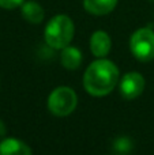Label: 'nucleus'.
<instances>
[{
  "label": "nucleus",
  "mask_w": 154,
  "mask_h": 155,
  "mask_svg": "<svg viewBox=\"0 0 154 155\" xmlns=\"http://www.w3.org/2000/svg\"><path fill=\"white\" fill-rule=\"evenodd\" d=\"M119 82V70L112 61L100 59L87 67L83 75V87L93 97H105Z\"/></svg>",
  "instance_id": "nucleus-1"
},
{
  "label": "nucleus",
  "mask_w": 154,
  "mask_h": 155,
  "mask_svg": "<svg viewBox=\"0 0 154 155\" xmlns=\"http://www.w3.org/2000/svg\"><path fill=\"white\" fill-rule=\"evenodd\" d=\"M74 22L67 15H56L48 22L44 38L52 49H63L70 45L74 37Z\"/></svg>",
  "instance_id": "nucleus-2"
},
{
  "label": "nucleus",
  "mask_w": 154,
  "mask_h": 155,
  "mask_svg": "<svg viewBox=\"0 0 154 155\" xmlns=\"http://www.w3.org/2000/svg\"><path fill=\"white\" fill-rule=\"evenodd\" d=\"M78 105V97L70 87H57L51 93L48 98V109L53 116L65 117L75 110Z\"/></svg>",
  "instance_id": "nucleus-3"
},
{
  "label": "nucleus",
  "mask_w": 154,
  "mask_h": 155,
  "mask_svg": "<svg viewBox=\"0 0 154 155\" xmlns=\"http://www.w3.org/2000/svg\"><path fill=\"white\" fill-rule=\"evenodd\" d=\"M130 49L139 61L154 59V31L149 27L139 29L131 35Z\"/></svg>",
  "instance_id": "nucleus-4"
},
{
  "label": "nucleus",
  "mask_w": 154,
  "mask_h": 155,
  "mask_svg": "<svg viewBox=\"0 0 154 155\" xmlns=\"http://www.w3.org/2000/svg\"><path fill=\"white\" fill-rule=\"evenodd\" d=\"M145 90V78L138 72H128L120 80V94L126 99H135Z\"/></svg>",
  "instance_id": "nucleus-5"
},
{
  "label": "nucleus",
  "mask_w": 154,
  "mask_h": 155,
  "mask_svg": "<svg viewBox=\"0 0 154 155\" xmlns=\"http://www.w3.org/2000/svg\"><path fill=\"white\" fill-rule=\"evenodd\" d=\"M111 46L112 42L108 33L102 31V30L93 33L92 38H90V51L95 57H100V59L105 57L111 52Z\"/></svg>",
  "instance_id": "nucleus-6"
},
{
  "label": "nucleus",
  "mask_w": 154,
  "mask_h": 155,
  "mask_svg": "<svg viewBox=\"0 0 154 155\" xmlns=\"http://www.w3.org/2000/svg\"><path fill=\"white\" fill-rule=\"evenodd\" d=\"M0 155H32V150L26 143L11 137L0 143Z\"/></svg>",
  "instance_id": "nucleus-7"
},
{
  "label": "nucleus",
  "mask_w": 154,
  "mask_h": 155,
  "mask_svg": "<svg viewBox=\"0 0 154 155\" xmlns=\"http://www.w3.org/2000/svg\"><path fill=\"white\" fill-rule=\"evenodd\" d=\"M117 4V0H83V7L93 15H106L112 12Z\"/></svg>",
  "instance_id": "nucleus-8"
},
{
  "label": "nucleus",
  "mask_w": 154,
  "mask_h": 155,
  "mask_svg": "<svg viewBox=\"0 0 154 155\" xmlns=\"http://www.w3.org/2000/svg\"><path fill=\"white\" fill-rule=\"evenodd\" d=\"M60 60H62V65L65 70L74 71L76 68H79V65H81L82 53L75 46H65V48L62 49Z\"/></svg>",
  "instance_id": "nucleus-9"
},
{
  "label": "nucleus",
  "mask_w": 154,
  "mask_h": 155,
  "mask_svg": "<svg viewBox=\"0 0 154 155\" xmlns=\"http://www.w3.org/2000/svg\"><path fill=\"white\" fill-rule=\"evenodd\" d=\"M22 16L30 23L38 25L42 22L45 12H44V8L37 2L30 0V2H23L22 4Z\"/></svg>",
  "instance_id": "nucleus-10"
},
{
  "label": "nucleus",
  "mask_w": 154,
  "mask_h": 155,
  "mask_svg": "<svg viewBox=\"0 0 154 155\" xmlns=\"http://www.w3.org/2000/svg\"><path fill=\"white\" fill-rule=\"evenodd\" d=\"M113 147H115V151H116L117 154L126 155L131 151V148H132V143H131V140L127 139V137H120V139L116 140V143H115Z\"/></svg>",
  "instance_id": "nucleus-11"
},
{
  "label": "nucleus",
  "mask_w": 154,
  "mask_h": 155,
  "mask_svg": "<svg viewBox=\"0 0 154 155\" xmlns=\"http://www.w3.org/2000/svg\"><path fill=\"white\" fill-rule=\"evenodd\" d=\"M25 0H0V7L5 10H12L23 4Z\"/></svg>",
  "instance_id": "nucleus-12"
},
{
  "label": "nucleus",
  "mask_w": 154,
  "mask_h": 155,
  "mask_svg": "<svg viewBox=\"0 0 154 155\" xmlns=\"http://www.w3.org/2000/svg\"><path fill=\"white\" fill-rule=\"evenodd\" d=\"M5 134H7V128H5L4 123H3V121L0 120V137L5 136Z\"/></svg>",
  "instance_id": "nucleus-13"
},
{
  "label": "nucleus",
  "mask_w": 154,
  "mask_h": 155,
  "mask_svg": "<svg viewBox=\"0 0 154 155\" xmlns=\"http://www.w3.org/2000/svg\"><path fill=\"white\" fill-rule=\"evenodd\" d=\"M149 2H153V3H154V0H149Z\"/></svg>",
  "instance_id": "nucleus-14"
}]
</instances>
